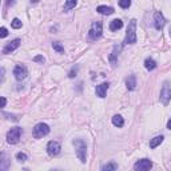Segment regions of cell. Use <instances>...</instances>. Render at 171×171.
Segmentation results:
<instances>
[{"mask_svg": "<svg viewBox=\"0 0 171 171\" xmlns=\"http://www.w3.org/2000/svg\"><path fill=\"white\" fill-rule=\"evenodd\" d=\"M170 100H171V87H170L169 82H164L162 91H160V102H162L163 106H167Z\"/></svg>", "mask_w": 171, "mask_h": 171, "instance_id": "obj_6", "label": "cell"}, {"mask_svg": "<svg viewBox=\"0 0 171 171\" xmlns=\"http://www.w3.org/2000/svg\"><path fill=\"white\" fill-rule=\"evenodd\" d=\"M47 153H48V155H51V156L59 155V153H60V144H59V142H55V140L48 142V144H47Z\"/></svg>", "mask_w": 171, "mask_h": 171, "instance_id": "obj_9", "label": "cell"}, {"mask_svg": "<svg viewBox=\"0 0 171 171\" xmlns=\"http://www.w3.org/2000/svg\"><path fill=\"white\" fill-rule=\"evenodd\" d=\"M19 46H20V39H15L12 40L11 43H8V44L3 48V54H11V52H13L16 48H19Z\"/></svg>", "mask_w": 171, "mask_h": 171, "instance_id": "obj_11", "label": "cell"}, {"mask_svg": "<svg viewBox=\"0 0 171 171\" xmlns=\"http://www.w3.org/2000/svg\"><path fill=\"white\" fill-rule=\"evenodd\" d=\"M11 26H12V28H15V30H17V28H22V26H23V23H22V20L20 19H13V20L11 22Z\"/></svg>", "mask_w": 171, "mask_h": 171, "instance_id": "obj_24", "label": "cell"}, {"mask_svg": "<svg viewBox=\"0 0 171 171\" xmlns=\"http://www.w3.org/2000/svg\"><path fill=\"white\" fill-rule=\"evenodd\" d=\"M22 136V128L20 127H13L7 132V142L9 144H16Z\"/></svg>", "mask_w": 171, "mask_h": 171, "instance_id": "obj_4", "label": "cell"}, {"mask_svg": "<svg viewBox=\"0 0 171 171\" xmlns=\"http://www.w3.org/2000/svg\"><path fill=\"white\" fill-rule=\"evenodd\" d=\"M170 36H171V28H170Z\"/></svg>", "mask_w": 171, "mask_h": 171, "instance_id": "obj_33", "label": "cell"}, {"mask_svg": "<svg viewBox=\"0 0 171 171\" xmlns=\"http://www.w3.org/2000/svg\"><path fill=\"white\" fill-rule=\"evenodd\" d=\"M102 32H103V26L100 22H94L91 28L88 31V36L91 40H96L102 36Z\"/></svg>", "mask_w": 171, "mask_h": 171, "instance_id": "obj_3", "label": "cell"}, {"mask_svg": "<svg viewBox=\"0 0 171 171\" xmlns=\"http://www.w3.org/2000/svg\"><path fill=\"white\" fill-rule=\"evenodd\" d=\"M52 47H54V50L58 51L59 54H64V47L61 46L59 42H54V43H52Z\"/></svg>", "mask_w": 171, "mask_h": 171, "instance_id": "obj_23", "label": "cell"}, {"mask_svg": "<svg viewBox=\"0 0 171 171\" xmlns=\"http://www.w3.org/2000/svg\"><path fill=\"white\" fill-rule=\"evenodd\" d=\"M34 61H36V63H44V61H46V59L44 58H43V56L42 55H36L35 56V58H34Z\"/></svg>", "mask_w": 171, "mask_h": 171, "instance_id": "obj_28", "label": "cell"}, {"mask_svg": "<svg viewBox=\"0 0 171 171\" xmlns=\"http://www.w3.org/2000/svg\"><path fill=\"white\" fill-rule=\"evenodd\" d=\"M76 4H78L76 0H71V2H66V3H64V11H70L71 8H75V7H76Z\"/></svg>", "mask_w": 171, "mask_h": 171, "instance_id": "obj_21", "label": "cell"}, {"mask_svg": "<svg viewBox=\"0 0 171 171\" xmlns=\"http://www.w3.org/2000/svg\"><path fill=\"white\" fill-rule=\"evenodd\" d=\"M151 167H153V162L150 159H140L135 163L134 170L135 171H150Z\"/></svg>", "mask_w": 171, "mask_h": 171, "instance_id": "obj_7", "label": "cell"}, {"mask_svg": "<svg viewBox=\"0 0 171 171\" xmlns=\"http://www.w3.org/2000/svg\"><path fill=\"white\" fill-rule=\"evenodd\" d=\"M119 51H120V46H114V50L110 55V61H111V66L112 67H116V63H118V55H119Z\"/></svg>", "mask_w": 171, "mask_h": 171, "instance_id": "obj_12", "label": "cell"}, {"mask_svg": "<svg viewBox=\"0 0 171 171\" xmlns=\"http://www.w3.org/2000/svg\"><path fill=\"white\" fill-rule=\"evenodd\" d=\"M4 80V68H2V82Z\"/></svg>", "mask_w": 171, "mask_h": 171, "instance_id": "obj_32", "label": "cell"}, {"mask_svg": "<svg viewBox=\"0 0 171 171\" xmlns=\"http://www.w3.org/2000/svg\"><path fill=\"white\" fill-rule=\"evenodd\" d=\"M16 159L19 160V162H26V160H27V155L24 153H17L16 154Z\"/></svg>", "mask_w": 171, "mask_h": 171, "instance_id": "obj_26", "label": "cell"}, {"mask_svg": "<svg viewBox=\"0 0 171 171\" xmlns=\"http://www.w3.org/2000/svg\"><path fill=\"white\" fill-rule=\"evenodd\" d=\"M13 75H15V78L17 80H23V79H26L27 78V75H28V70L24 64H17L15 70H13Z\"/></svg>", "mask_w": 171, "mask_h": 171, "instance_id": "obj_8", "label": "cell"}, {"mask_svg": "<svg viewBox=\"0 0 171 171\" xmlns=\"http://www.w3.org/2000/svg\"><path fill=\"white\" fill-rule=\"evenodd\" d=\"M107 90H108V83H102L100 86H96V96L104 98L106 96Z\"/></svg>", "mask_w": 171, "mask_h": 171, "instance_id": "obj_14", "label": "cell"}, {"mask_svg": "<svg viewBox=\"0 0 171 171\" xmlns=\"http://www.w3.org/2000/svg\"><path fill=\"white\" fill-rule=\"evenodd\" d=\"M126 86H127V88L130 90V91L135 90V87H136V78L134 76V75H130V76L126 79Z\"/></svg>", "mask_w": 171, "mask_h": 171, "instance_id": "obj_16", "label": "cell"}, {"mask_svg": "<svg viewBox=\"0 0 171 171\" xmlns=\"http://www.w3.org/2000/svg\"><path fill=\"white\" fill-rule=\"evenodd\" d=\"M122 27H123V22L120 19H115V20H112L110 23V30L111 31H118V30H120Z\"/></svg>", "mask_w": 171, "mask_h": 171, "instance_id": "obj_17", "label": "cell"}, {"mask_svg": "<svg viewBox=\"0 0 171 171\" xmlns=\"http://www.w3.org/2000/svg\"><path fill=\"white\" fill-rule=\"evenodd\" d=\"M112 125L116 126V127H123V125H125V120H123V118L120 115H115L112 118Z\"/></svg>", "mask_w": 171, "mask_h": 171, "instance_id": "obj_20", "label": "cell"}, {"mask_svg": "<svg viewBox=\"0 0 171 171\" xmlns=\"http://www.w3.org/2000/svg\"><path fill=\"white\" fill-rule=\"evenodd\" d=\"M166 24V19L163 16V13L160 11H156L155 15H154V26L156 30H162V28L164 27Z\"/></svg>", "mask_w": 171, "mask_h": 171, "instance_id": "obj_10", "label": "cell"}, {"mask_svg": "<svg viewBox=\"0 0 171 171\" xmlns=\"http://www.w3.org/2000/svg\"><path fill=\"white\" fill-rule=\"evenodd\" d=\"M96 11L100 13V15H112L114 8L112 7H107V6H99L96 8Z\"/></svg>", "mask_w": 171, "mask_h": 171, "instance_id": "obj_15", "label": "cell"}, {"mask_svg": "<svg viewBox=\"0 0 171 171\" xmlns=\"http://www.w3.org/2000/svg\"><path fill=\"white\" fill-rule=\"evenodd\" d=\"M167 128H169V130H171V119L167 122Z\"/></svg>", "mask_w": 171, "mask_h": 171, "instance_id": "obj_31", "label": "cell"}, {"mask_svg": "<svg viewBox=\"0 0 171 171\" xmlns=\"http://www.w3.org/2000/svg\"><path fill=\"white\" fill-rule=\"evenodd\" d=\"M118 169V164L115 162H110V163H107L106 166L103 167L104 171H115Z\"/></svg>", "mask_w": 171, "mask_h": 171, "instance_id": "obj_22", "label": "cell"}, {"mask_svg": "<svg viewBox=\"0 0 171 171\" xmlns=\"http://www.w3.org/2000/svg\"><path fill=\"white\" fill-rule=\"evenodd\" d=\"M7 35H8L7 28H6V27H2V28H0V37H6Z\"/></svg>", "mask_w": 171, "mask_h": 171, "instance_id": "obj_29", "label": "cell"}, {"mask_svg": "<svg viewBox=\"0 0 171 171\" xmlns=\"http://www.w3.org/2000/svg\"><path fill=\"white\" fill-rule=\"evenodd\" d=\"M6 104H7L6 98H4V96H2V107H6Z\"/></svg>", "mask_w": 171, "mask_h": 171, "instance_id": "obj_30", "label": "cell"}, {"mask_svg": "<svg viewBox=\"0 0 171 171\" xmlns=\"http://www.w3.org/2000/svg\"><path fill=\"white\" fill-rule=\"evenodd\" d=\"M130 6H131L130 0H120L119 2V7H122V8H130Z\"/></svg>", "mask_w": 171, "mask_h": 171, "instance_id": "obj_25", "label": "cell"}, {"mask_svg": "<svg viewBox=\"0 0 171 171\" xmlns=\"http://www.w3.org/2000/svg\"><path fill=\"white\" fill-rule=\"evenodd\" d=\"M134 43H136V20L131 19L127 27L126 44H134Z\"/></svg>", "mask_w": 171, "mask_h": 171, "instance_id": "obj_2", "label": "cell"}, {"mask_svg": "<svg viewBox=\"0 0 171 171\" xmlns=\"http://www.w3.org/2000/svg\"><path fill=\"white\" fill-rule=\"evenodd\" d=\"M144 67L149 70V71H153L156 68V63H155V60L154 59H151V58H147L144 60Z\"/></svg>", "mask_w": 171, "mask_h": 171, "instance_id": "obj_19", "label": "cell"}, {"mask_svg": "<svg viewBox=\"0 0 171 171\" xmlns=\"http://www.w3.org/2000/svg\"><path fill=\"white\" fill-rule=\"evenodd\" d=\"M34 138H36V139H39V138H43L46 135L50 134V127L48 125H46V123H39V125H36L34 127Z\"/></svg>", "mask_w": 171, "mask_h": 171, "instance_id": "obj_5", "label": "cell"}, {"mask_svg": "<svg viewBox=\"0 0 171 171\" xmlns=\"http://www.w3.org/2000/svg\"><path fill=\"white\" fill-rule=\"evenodd\" d=\"M74 146L75 150H76V155L79 160L82 163H86V160H87V144H86V142L82 139H75Z\"/></svg>", "mask_w": 171, "mask_h": 171, "instance_id": "obj_1", "label": "cell"}, {"mask_svg": "<svg viewBox=\"0 0 171 171\" xmlns=\"http://www.w3.org/2000/svg\"><path fill=\"white\" fill-rule=\"evenodd\" d=\"M163 139H164V138H163L162 135L155 136L154 139H151V140H150V147H151V149H155V147H158V146L163 142Z\"/></svg>", "mask_w": 171, "mask_h": 171, "instance_id": "obj_18", "label": "cell"}, {"mask_svg": "<svg viewBox=\"0 0 171 171\" xmlns=\"http://www.w3.org/2000/svg\"><path fill=\"white\" fill-rule=\"evenodd\" d=\"M0 171H8V167H9V159L7 158L6 153H2L0 155Z\"/></svg>", "mask_w": 171, "mask_h": 171, "instance_id": "obj_13", "label": "cell"}, {"mask_svg": "<svg viewBox=\"0 0 171 171\" xmlns=\"http://www.w3.org/2000/svg\"><path fill=\"white\" fill-rule=\"evenodd\" d=\"M78 70H79V67H78V66H74V67H72V70L70 71L68 76H70V78H75V76H76V74H78Z\"/></svg>", "mask_w": 171, "mask_h": 171, "instance_id": "obj_27", "label": "cell"}]
</instances>
